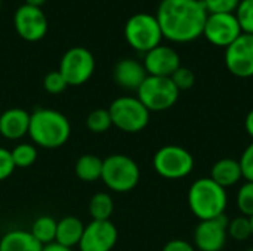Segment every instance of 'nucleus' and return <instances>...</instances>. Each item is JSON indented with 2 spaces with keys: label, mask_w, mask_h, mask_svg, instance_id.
Listing matches in <instances>:
<instances>
[{
  "label": "nucleus",
  "mask_w": 253,
  "mask_h": 251,
  "mask_svg": "<svg viewBox=\"0 0 253 251\" xmlns=\"http://www.w3.org/2000/svg\"><path fill=\"white\" fill-rule=\"evenodd\" d=\"M208 15L202 0H162L156 18L163 37L188 43L203 36Z\"/></svg>",
  "instance_id": "f257e3e1"
},
{
  "label": "nucleus",
  "mask_w": 253,
  "mask_h": 251,
  "mask_svg": "<svg viewBox=\"0 0 253 251\" xmlns=\"http://www.w3.org/2000/svg\"><path fill=\"white\" fill-rule=\"evenodd\" d=\"M28 135L36 146L56 149L67 143L71 135V124L62 112L39 108L30 114Z\"/></svg>",
  "instance_id": "f03ea898"
},
{
  "label": "nucleus",
  "mask_w": 253,
  "mask_h": 251,
  "mask_svg": "<svg viewBox=\"0 0 253 251\" xmlns=\"http://www.w3.org/2000/svg\"><path fill=\"white\" fill-rule=\"evenodd\" d=\"M227 191L211 178H200L188 189V206L199 220L216 219L225 215Z\"/></svg>",
  "instance_id": "7ed1b4c3"
},
{
  "label": "nucleus",
  "mask_w": 253,
  "mask_h": 251,
  "mask_svg": "<svg viewBox=\"0 0 253 251\" xmlns=\"http://www.w3.org/2000/svg\"><path fill=\"white\" fill-rule=\"evenodd\" d=\"M141 178L138 164L125 154H113L107 157L102 163L101 180L105 186L114 192H129L132 191Z\"/></svg>",
  "instance_id": "20e7f679"
},
{
  "label": "nucleus",
  "mask_w": 253,
  "mask_h": 251,
  "mask_svg": "<svg viewBox=\"0 0 253 251\" xmlns=\"http://www.w3.org/2000/svg\"><path fill=\"white\" fill-rule=\"evenodd\" d=\"M111 123L125 133H138L150 123V111L133 96H122L111 102L108 108Z\"/></svg>",
  "instance_id": "39448f33"
},
{
  "label": "nucleus",
  "mask_w": 253,
  "mask_h": 251,
  "mask_svg": "<svg viewBox=\"0 0 253 251\" xmlns=\"http://www.w3.org/2000/svg\"><path fill=\"white\" fill-rule=\"evenodd\" d=\"M125 38L130 47L138 52L147 53L162 44V30L156 15L135 13L125 25Z\"/></svg>",
  "instance_id": "423d86ee"
},
{
  "label": "nucleus",
  "mask_w": 253,
  "mask_h": 251,
  "mask_svg": "<svg viewBox=\"0 0 253 251\" xmlns=\"http://www.w3.org/2000/svg\"><path fill=\"white\" fill-rule=\"evenodd\" d=\"M136 93V98L150 112H162L170 109L179 98V90L170 77L148 75Z\"/></svg>",
  "instance_id": "0eeeda50"
},
{
  "label": "nucleus",
  "mask_w": 253,
  "mask_h": 251,
  "mask_svg": "<svg viewBox=\"0 0 253 251\" xmlns=\"http://www.w3.org/2000/svg\"><path fill=\"white\" fill-rule=\"evenodd\" d=\"M153 166L162 178L176 180L187 178L193 172L194 157L182 146L166 145L154 154Z\"/></svg>",
  "instance_id": "6e6552de"
},
{
  "label": "nucleus",
  "mask_w": 253,
  "mask_h": 251,
  "mask_svg": "<svg viewBox=\"0 0 253 251\" xmlns=\"http://www.w3.org/2000/svg\"><path fill=\"white\" fill-rule=\"evenodd\" d=\"M58 71L68 86H82L95 72V58L86 47H71L62 55Z\"/></svg>",
  "instance_id": "1a4fd4ad"
},
{
  "label": "nucleus",
  "mask_w": 253,
  "mask_h": 251,
  "mask_svg": "<svg viewBox=\"0 0 253 251\" xmlns=\"http://www.w3.org/2000/svg\"><path fill=\"white\" fill-rule=\"evenodd\" d=\"M225 67L236 77H253V34L242 33L225 47Z\"/></svg>",
  "instance_id": "9d476101"
},
{
  "label": "nucleus",
  "mask_w": 253,
  "mask_h": 251,
  "mask_svg": "<svg viewBox=\"0 0 253 251\" xmlns=\"http://www.w3.org/2000/svg\"><path fill=\"white\" fill-rule=\"evenodd\" d=\"M13 25L21 38L25 41H39L42 40L49 28L47 18L42 7H34L28 4H22L16 9L13 16Z\"/></svg>",
  "instance_id": "9b49d317"
},
{
  "label": "nucleus",
  "mask_w": 253,
  "mask_h": 251,
  "mask_svg": "<svg viewBox=\"0 0 253 251\" xmlns=\"http://www.w3.org/2000/svg\"><path fill=\"white\" fill-rule=\"evenodd\" d=\"M242 33L234 13H209L203 30V36L218 47H228Z\"/></svg>",
  "instance_id": "f8f14e48"
},
{
  "label": "nucleus",
  "mask_w": 253,
  "mask_h": 251,
  "mask_svg": "<svg viewBox=\"0 0 253 251\" xmlns=\"http://www.w3.org/2000/svg\"><path fill=\"white\" fill-rule=\"evenodd\" d=\"M119 238L117 228L111 220H92L84 226L80 251H111Z\"/></svg>",
  "instance_id": "ddd939ff"
},
{
  "label": "nucleus",
  "mask_w": 253,
  "mask_h": 251,
  "mask_svg": "<svg viewBox=\"0 0 253 251\" xmlns=\"http://www.w3.org/2000/svg\"><path fill=\"white\" fill-rule=\"evenodd\" d=\"M227 216H219L216 219L200 220L194 229V244L200 251H221L227 243Z\"/></svg>",
  "instance_id": "4468645a"
},
{
  "label": "nucleus",
  "mask_w": 253,
  "mask_h": 251,
  "mask_svg": "<svg viewBox=\"0 0 253 251\" xmlns=\"http://www.w3.org/2000/svg\"><path fill=\"white\" fill-rule=\"evenodd\" d=\"M144 67L148 75L172 77V74L181 67L179 55L170 46L159 44L144 56Z\"/></svg>",
  "instance_id": "2eb2a0df"
},
{
  "label": "nucleus",
  "mask_w": 253,
  "mask_h": 251,
  "mask_svg": "<svg viewBox=\"0 0 253 251\" xmlns=\"http://www.w3.org/2000/svg\"><path fill=\"white\" fill-rule=\"evenodd\" d=\"M113 77L117 86L126 90H138L144 80L148 77L144 64L136 59H122L113 70Z\"/></svg>",
  "instance_id": "dca6fc26"
},
{
  "label": "nucleus",
  "mask_w": 253,
  "mask_h": 251,
  "mask_svg": "<svg viewBox=\"0 0 253 251\" xmlns=\"http://www.w3.org/2000/svg\"><path fill=\"white\" fill-rule=\"evenodd\" d=\"M30 114L22 108H10L0 114V135L9 141H18L28 135Z\"/></svg>",
  "instance_id": "f3484780"
},
{
  "label": "nucleus",
  "mask_w": 253,
  "mask_h": 251,
  "mask_svg": "<svg viewBox=\"0 0 253 251\" xmlns=\"http://www.w3.org/2000/svg\"><path fill=\"white\" fill-rule=\"evenodd\" d=\"M211 179L215 183H218L219 186H222L224 189L234 186L236 183H239L243 179L240 163L233 158H222V160L216 161L212 166Z\"/></svg>",
  "instance_id": "a211bd4d"
},
{
  "label": "nucleus",
  "mask_w": 253,
  "mask_h": 251,
  "mask_svg": "<svg viewBox=\"0 0 253 251\" xmlns=\"http://www.w3.org/2000/svg\"><path fill=\"white\" fill-rule=\"evenodd\" d=\"M43 246L30 231L15 229L0 238V251H42Z\"/></svg>",
  "instance_id": "6ab92c4d"
},
{
  "label": "nucleus",
  "mask_w": 253,
  "mask_h": 251,
  "mask_svg": "<svg viewBox=\"0 0 253 251\" xmlns=\"http://www.w3.org/2000/svg\"><path fill=\"white\" fill-rule=\"evenodd\" d=\"M83 231H84V225L79 217L67 216L58 222L55 243L67 249H73L74 246H79Z\"/></svg>",
  "instance_id": "aec40b11"
},
{
  "label": "nucleus",
  "mask_w": 253,
  "mask_h": 251,
  "mask_svg": "<svg viewBox=\"0 0 253 251\" xmlns=\"http://www.w3.org/2000/svg\"><path fill=\"white\" fill-rule=\"evenodd\" d=\"M102 163L98 155L84 154L76 163V175L83 182H96L102 175Z\"/></svg>",
  "instance_id": "412c9836"
},
{
  "label": "nucleus",
  "mask_w": 253,
  "mask_h": 251,
  "mask_svg": "<svg viewBox=\"0 0 253 251\" xmlns=\"http://www.w3.org/2000/svg\"><path fill=\"white\" fill-rule=\"evenodd\" d=\"M56 226H58V222L53 217H50V216H40V217H37L33 222L30 232L33 234V237L42 246H47V244L55 243Z\"/></svg>",
  "instance_id": "4be33fe9"
},
{
  "label": "nucleus",
  "mask_w": 253,
  "mask_h": 251,
  "mask_svg": "<svg viewBox=\"0 0 253 251\" xmlns=\"http://www.w3.org/2000/svg\"><path fill=\"white\" fill-rule=\"evenodd\" d=\"M113 212H114V203L107 192H98L90 198L89 215L92 220H110Z\"/></svg>",
  "instance_id": "5701e85b"
},
{
  "label": "nucleus",
  "mask_w": 253,
  "mask_h": 251,
  "mask_svg": "<svg viewBox=\"0 0 253 251\" xmlns=\"http://www.w3.org/2000/svg\"><path fill=\"white\" fill-rule=\"evenodd\" d=\"M15 167L27 169L37 160V148L33 143H19L10 151Z\"/></svg>",
  "instance_id": "b1692460"
},
{
  "label": "nucleus",
  "mask_w": 253,
  "mask_h": 251,
  "mask_svg": "<svg viewBox=\"0 0 253 251\" xmlns=\"http://www.w3.org/2000/svg\"><path fill=\"white\" fill-rule=\"evenodd\" d=\"M228 237H231L234 241H246L252 238V222L248 216H237L231 222H228L227 226Z\"/></svg>",
  "instance_id": "393cba45"
},
{
  "label": "nucleus",
  "mask_w": 253,
  "mask_h": 251,
  "mask_svg": "<svg viewBox=\"0 0 253 251\" xmlns=\"http://www.w3.org/2000/svg\"><path fill=\"white\" fill-rule=\"evenodd\" d=\"M86 126L92 133H105L113 126L108 109L104 108L93 109L86 118Z\"/></svg>",
  "instance_id": "a878e982"
},
{
  "label": "nucleus",
  "mask_w": 253,
  "mask_h": 251,
  "mask_svg": "<svg viewBox=\"0 0 253 251\" xmlns=\"http://www.w3.org/2000/svg\"><path fill=\"white\" fill-rule=\"evenodd\" d=\"M237 209L243 216H253V182H245L237 192Z\"/></svg>",
  "instance_id": "bb28decb"
},
{
  "label": "nucleus",
  "mask_w": 253,
  "mask_h": 251,
  "mask_svg": "<svg viewBox=\"0 0 253 251\" xmlns=\"http://www.w3.org/2000/svg\"><path fill=\"white\" fill-rule=\"evenodd\" d=\"M234 15L242 31L246 34H253V0H240Z\"/></svg>",
  "instance_id": "cd10ccee"
},
{
  "label": "nucleus",
  "mask_w": 253,
  "mask_h": 251,
  "mask_svg": "<svg viewBox=\"0 0 253 251\" xmlns=\"http://www.w3.org/2000/svg\"><path fill=\"white\" fill-rule=\"evenodd\" d=\"M43 87L47 93L59 95L68 87V83L65 81L64 75L59 71H50L43 78Z\"/></svg>",
  "instance_id": "c85d7f7f"
},
{
  "label": "nucleus",
  "mask_w": 253,
  "mask_h": 251,
  "mask_svg": "<svg viewBox=\"0 0 253 251\" xmlns=\"http://www.w3.org/2000/svg\"><path fill=\"white\" fill-rule=\"evenodd\" d=\"M172 81H173V84L176 86V89L181 92V90H188V89H191L193 86H194V83H196V75H194V72L190 70V68H187V67H179L173 74H172Z\"/></svg>",
  "instance_id": "c756f323"
},
{
  "label": "nucleus",
  "mask_w": 253,
  "mask_h": 251,
  "mask_svg": "<svg viewBox=\"0 0 253 251\" xmlns=\"http://www.w3.org/2000/svg\"><path fill=\"white\" fill-rule=\"evenodd\" d=\"M208 13H234L240 0H202Z\"/></svg>",
  "instance_id": "7c9ffc66"
},
{
  "label": "nucleus",
  "mask_w": 253,
  "mask_h": 251,
  "mask_svg": "<svg viewBox=\"0 0 253 251\" xmlns=\"http://www.w3.org/2000/svg\"><path fill=\"white\" fill-rule=\"evenodd\" d=\"M239 163L242 167L243 179L248 182H253V142L243 151Z\"/></svg>",
  "instance_id": "2f4dec72"
},
{
  "label": "nucleus",
  "mask_w": 253,
  "mask_h": 251,
  "mask_svg": "<svg viewBox=\"0 0 253 251\" xmlns=\"http://www.w3.org/2000/svg\"><path fill=\"white\" fill-rule=\"evenodd\" d=\"M15 164H13V160H12V155H10V151H7L6 148H1L0 146V182L7 179L13 170H15Z\"/></svg>",
  "instance_id": "473e14b6"
},
{
  "label": "nucleus",
  "mask_w": 253,
  "mask_h": 251,
  "mask_svg": "<svg viewBox=\"0 0 253 251\" xmlns=\"http://www.w3.org/2000/svg\"><path fill=\"white\" fill-rule=\"evenodd\" d=\"M162 251H196V249L184 240H172L163 247Z\"/></svg>",
  "instance_id": "72a5a7b5"
},
{
  "label": "nucleus",
  "mask_w": 253,
  "mask_h": 251,
  "mask_svg": "<svg viewBox=\"0 0 253 251\" xmlns=\"http://www.w3.org/2000/svg\"><path fill=\"white\" fill-rule=\"evenodd\" d=\"M245 127H246V132L248 135L253 139V108L248 112L246 115V120H245Z\"/></svg>",
  "instance_id": "f704fd0d"
},
{
  "label": "nucleus",
  "mask_w": 253,
  "mask_h": 251,
  "mask_svg": "<svg viewBox=\"0 0 253 251\" xmlns=\"http://www.w3.org/2000/svg\"><path fill=\"white\" fill-rule=\"evenodd\" d=\"M42 251H71V249H67L58 243H52V244H47V246H43Z\"/></svg>",
  "instance_id": "c9c22d12"
},
{
  "label": "nucleus",
  "mask_w": 253,
  "mask_h": 251,
  "mask_svg": "<svg viewBox=\"0 0 253 251\" xmlns=\"http://www.w3.org/2000/svg\"><path fill=\"white\" fill-rule=\"evenodd\" d=\"M47 0H25V4L28 6H34V7H42Z\"/></svg>",
  "instance_id": "e433bc0d"
},
{
  "label": "nucleus",
  "mask_w": 253,
  "mask_h": 251,
  "mask_svg": "<svg viewBox=\"0 0 253 251\" xmlns=\"http://www.w3.org/2000/svg\"><path fill=\"white\" fill-rule=\"evenodd\" d=\"M251 222H252V238H253V216L251 217Z\"/></svg>",
  "instance_id": "4c0bfd02"
},
{
  "label": "nucleus",
  "mask_w": 253,
  "mask_h": 251,
  "mask_svg": "<svg viewBox=\"0 0 253 251\" xmlns=\"http://www.w3.org/2000/svg\"><path fill=\"white\" fill-rule=\"evenodd\" d=\"M246 251H253V247H251V249H248V250Z\"/></svg>",
  "instance_id": "58836bf2"
},
{
  "label": "nucleus",
  "mask_w": 253,
  "mask_h": 251,
  "mask_svg": "<svg viewBox=\"0 0 253 251\" xmlns=\"http://www.w3.org/2000/svg\"><path fill=\"white\" fill-rule=\"evenodd\" d=\"M0 9H1V0H0Z\"/></svg>",
  "instance_id": "ea45409f"
}]
</instances>
